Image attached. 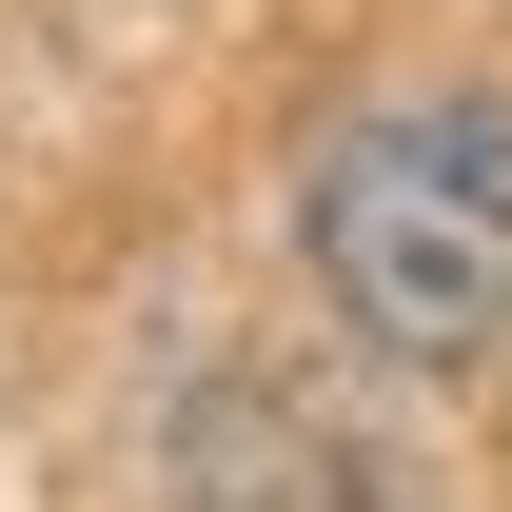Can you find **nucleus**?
<instances>
[{"label":"nucleus","mask_w":512,"mask_h":512,"mask_svg":"<svg viewBox=\"0 0 512 512\" xmlns=\"http://www.w3.org/2000/svg\"><path fill=\"white\" fill-rule=\"evenodd\" d=\"M296 237H316L335 316L453 375L473 335H512V119L473 99H394V119H335L316 178H296Z\"/></svg>","instance_id":"nucleus-1"}]
</instances>
